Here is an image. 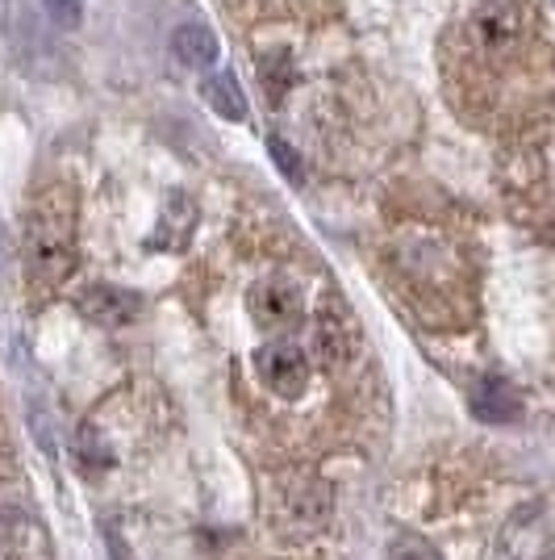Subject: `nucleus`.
Here are the masks:
<instances>
[{
	"label": "nucleus",
	"instance_id": "1",
	"mask_svg": "<svg viewBox=\"0 0 555 560\" xmlns=\"http://www.w3.org/2000/svg\"><path fill=\"white\" fill-rule=\"evenodd\" d=\"M22 252L25 277L38 289H55L75 272V222H71V206H63L59 192L43 197L25 213Z\"/></svg>",
	"mask_w": 555,
	"mask_h": 560
},
{
	"label": "nucleus",
	"instance_id": "2",
	"mask_svg": "<svg viewBox=\"0 0 555 560\" xmlns=\"http://www.w3.org/2000/svg\"><path fill=\"white\" fill-rule=\"evenodd\" d=\"M255 373L276 397H302L309 385V355L293 343H268L255 351Z\"/></svg>",
	"mask_w": 555,
	"mask_h": 560
},
{
	"label": "nucleus",
	"instance_id": "3",
	"mask_svg": "<svg viewBox=\"0 0 555 560\" xmlns=\"http://www.w3.org/2000/svg\"><path fill=\"white\" fill-rule=\"evenodd\" d=\"M247 310L263 330H288L302 318V289L288 280H259L247 298Z\"/></svg>",
	"mask_w": 555,
	"mask_h": 560
},
{
	"label": "nucleus",
	"instance_id": "4",
	"mask_svg": "<svg viewBox=\"0 0 555 560\" xmlns=\"http://www.w3.org/2000/svg\"><path fill=\"white\" fill-rule=\"evenodd\" d=\"M139 310H142L139 293L117 289V284H88L80 293V314L88 323H101V327H126V323L139 318Z\"/></svg>",
	"mask_w": 555,
	"mask_h": 560
},
{
	"label": "nucleus",
	"instance_id": "5",
	"mask_svg": "<svg viewBox=\"0 0 555 560\" xmlns=\"http://www.w3.org/2000/svg\"><path fill=\"white\" fill-rule=\"evenodd\" d=\"M284 511H288V518H293L297 527L318 532V527H326V523L334 518V490H330L326 481H302V486L288 490Z\"/></svg>",
	"mask_w": 555,
	"mask_h": 560
},
{
	"label": "nucleus",
	"instance_id": "6",
	"mask_svg": "<svg viewBox=\"0 0 555 560\" xmlns=\"http://www.w3.org/2000/svg\"><path fill=\"white\" fill-rule=\"evenodd\" d=\"M472 415L481 422H493V427H506V422H518L522 401H518V394L509 389L506 381L485 376V381H476V389H472Z\"/></svg>",
	"mask_w": 555,
	"mask_h": 560
},
{
	"label": "nucleus",
	"instance_id": "7",
	"mask_svg": "<svg viewBox=\"0 0 555 560\" xmlns=\"http://www.w3.org/2000/svg\"><path fill=\"white\" fill-rule=\"evenodd\" d=\"M172 55H176L185 68L205 71V68H213V63H217L222 47H217V34H213L209 25L188 22V25H180V30L172 34Z\"/></svg>",
	"mask_w": 555,
	"mask_h": 560
},
{
	"label": "nucleus",
	"instance_id": "8",
	"mask_svg": "<svg viewBox=\"0 0 555 560\" xmlns=\"http://www.w3.org/2000/svg\"><path fill=\"white\" fill-rule=\"evenodd\" d=\"M201 89H205L209 109L217 117H226V121H243L247 117V96H243V89H238V80H234L231 71H213Z\"/></svg>",
	"mask_w": 555,
	"mask_h": 560
},
{
	"label": "nucleus",
	"instance_id": "9",
	"mask_svg": "<svg viewBox=\"0 0 555 560\" xmlns=\"http://www.w3.org/2000/svg\"><path fill=\"white\" fill-rule=\"evenodd\" d=\"M389 560H442V557L426 544V539L401 532V536L389 539Z\"/></svg>",
	"mask_w": 555,
	"mask_h": 560
},
{
	"label": "nucleus",
	"instance_id": "10",
	"mask_svg": "<svg viewBox=\"0 0 555 560\" xmlns=\"http://www.w3.org/2000/svg\"><path fill=\"white\" fill-rule=\"evenodd\" d=\"M268 151H272V160H276L280 172H284V180L302 185L305 167H302V155H297V147H288V142L280 139V135H272V139H268Z\"/></svg>",
	"mask_w": 555,
	"mask_h": 560
},
{
	"label": "nucleus",
	"instance_id": "11",
	"mask_svg": "<svg viewBox=\"0 0 555 560\" xmlns=\"http://www.w3.org/2000/svg\"><path fill=\"white\" fill-rule=\"evenodd\" d=\"M47 13L59 30H75L84 22V0H47Z\"/></svg>",
	"mask_w": 555,
	"mask_h": 560
}]
</instances>
